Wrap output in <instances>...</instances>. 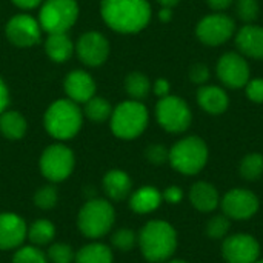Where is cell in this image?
Listing matches in <instances>:
<instances>
[{"mask_svg": "<svg viewBox=\"0 0 263 263\" xmlns=\"http://www.w3.org/2000/svg\"><path fill=\"white\" fill-rule=\"evenodd\" d=\"M100 12L103 22L122 34H134L146 28L151 18L148 0H102Z\"/></svg>", "mask_w": 263, "mask_h": 263, "instance_id": "6da1fadb", "label": "cell"}, {"mask_svg": "<svg viewBox=\"0 0 263 263\" xmlns=\"http://www.w3.org/2000/svg\"><path fill=\"white\" fill-rule=\"evenodd\" d=\"M137 242L148 262L160 263L174 254L177 248V234L168 222L151 220L140 230Z\"/></svg>", "mask_w": 263, "mask_h": 263, "instance_id": "7a4b0ae2", "label": "cell"}, {"mask_svg": "<svg viewBox=\"0 0 263 263\" xmlns=\"http://www.w3.org/2000/svg\"><path fill=\"white\" fill-rule=\"evenodd\" d=\"M83 112L79 105L69 99L55 100L45 112L43 123L49 136L57 140H69L82 128Z\"/></svg>", "mask_w": 263, "mask_h": 263, "instance_id": "3957f363", "label": "cell"}, {"mask_svg": "<svg viewBox=\"0 0 263 263\" xmlns=\"http://www.w3.org/2000/svg\"><path fill=\"white\" fill-rule=\"evenodd\" d=\"M114 220L116 211L105 199L88 200L77 216L79 230L88 239H100L108 234L114 225Z\"/></svg>", "mask_w": 263, "mask_h": 263, "instance_id": "277c9868", "label": "cell"}, {"mask_svg": "<svg viewBox=\"0 0 263 263\" xmlns=\"http://www.w3.org/2000/svg\"><path fill=\"white\" fill-rule=\"evenodd\" d=\"M148 109L142 102L128 100L117 105L111 114V131L116 137L133 140L139 137L148 125Z\"/></svg>", "mask_w": 263, "mask_h": 263, "instance_id": "5b68a950", "label": "cell"}, {"mask_svg": "<svg viewBox=\"0 0 263 263\" xmlns=\"http://www.w3.org/2000/svg\"><path fill=\"white\" fill-rule=\"evenodd\" d=\"M168 160L176 171L194 176L200 173L208 162V146L200 137H185L170 149Z\"/></svg>", "mask_w": 263, "mask_h": 263, "instance_id": "8992f818", "label": "cell"}, {"mask_svg": "<svg viewBox=\"0 0 263 263\" xmlns=\"http://www.w3.org/2000/svg\"><path fill=\"white\" fill-rule=\"evenodd\" d=\"M79 17V5L76 0H43L39 23L42 31L48 34L66 32Z\"/></svg>", "mask_w": 263, "mask_h": 263, "instance_id": "52a82bcc", "label": "cell"}, {"mask_svg": "<svg viewBox=\"0 0 263 263\" xmlns=\"http://www.w3.org/2000/svg\"><path fill=\"white\" fill-rule=\"evenodd\" d=\"M156 117L159 125L168 133H183L190 128L193 114L186 102L177 96H166L157 102Z\"/></svg>", "mask_w": 263, "mask_h": 263, "instance_id": "ba28073f", "label": "cell"}, {"mask_svg": "<svg viewBox=\"0 0 263 263\" xmlns=\"http://www.w3.org/2000/svg\"><path fill=\"white\" fill-rule=\"evenodd\" d=\"M74 153L62 145L55 143L48 146L40 157V171L49 182H63L74 170Z\"/></svg>", "mask_w": 263, "mask_h": 263, "instance_id": "9c48e42d", "label": "cell"}, {"mask_svg": "<svg viewBox=\"0 0 263 263\" xmlns=\"http://www.w3.org/2000/svg\"><path fill=\"white\" fill-rule=\"evenodd\" d=\"M236 31V23L227 14H211L203 17L196 28L199 40L210 46H219L228 42Z\"/></svg>", "mask_w": 263, "mask_h": 263, "instance_id": "30bf717a", "label": "cell"}, {"mask_svg": "<svg viewBox=\"0 0 263 263\" xmlns=\"http://www.w3.org/2000/svg\"><path fill=\"white\" fill-rule=\"evenodd\" d=\"M5 34L12 45L18 48H29L39 43L42 28L39 20H35L34 17L28 14H17L8 20Z\"/></svg>", "mask_w": 263, "mask_h": 263, "instance_id": "8fae6325", "label": "cell"}, {"mask_svg": "<svg viewBox=\"0 0 263 263\" xmlns=\"http://www.w3.org/2000/svg\"><path fill=\"white\" fill-rule=\"evenodd\" d=\"M222 210L228 219L247 220L251 219L259 210L257 196L243 188H236L228 191L222 199Z\"/></svg>", "mask_w": 263, "mask_h": 263, "instance_id": "7c38bea8", "label": "cell"}, {"mask_svg": "<svg viewBox=\"0 0 263 263\" xmlns=\"http://www.w3.org/2000/svg\"><path fill=\"white\" fill-rule=\"evenodd\" d=\"M76 51L83 65L96 68L106 62L109 55V42L103 34L89 31L80 35L76 45Z\"/></svg>", "mask_w": 263, "mask_h": 263, "instance_id": "4fadbf2b", "label": "cell"}, {"mask_svg": "<svg viewBox=\"0 0 263 263\" xmlns=\"http://www.w3.org/2000/svg\"><path fill=\"white\" fill-rule=\"evenodd\" d=\"M217 76L225 86L237 89L250 82V66L240 54L227 52L217 62Z\"/></svg>", "mask_w": 263, "mask_h": 263, "instance_id": "5bb4252c", "label": "cell"}, {"mask_svg": "<svg viewBox=\"0 0 263 263\" xmlns=\"http://www.w3.org/2000/svg\"><path fill=\"white\" fill-rule=\"evenodd\" d=\"M222 254L228 263H254L259 259L260 247L250 234H234L225 239Z\"/></svg>", "mask_w": 263, "mask_h": 263, "instance_id": "9a60e30c", "label": "cell"}, {"mask_svg": "<svg viewBox=\"0 0 263 263\" xmlns=\"http://www.w3.org/2000/svg\"><path fill=\"white\" fill-rule=\"evenodd\" d=\"M28 233L25 220L14 213H0V250L18 248Z\"/></svg>", "mask_w": 263, "mask_h": 263, "instance_id": "2e32d148", "label": "cell"}, {"mask_svg": "<svg viewBox=\"0 0 263 263\" xmlns=\"http://www.w3.org/2000/svg\"><path fill=\"white\" fill-rule=\"evenodd\" d=\"M65 92L69 100L79 103H86L96 96V82L94 79L82 69L71 71L63 82Z\"/></svg>", "mask_w": 263, "mask_h": 263, "instance_id": "e0dca14e", "label": "cell"}, {"mask_svg": "<svg viewBox=\"0 0 263 263\" xmlns=\"http://www.w3.org/2000/svg\"><path fill=\"white\" fill-rule=\"evenodd\" d=\"M236 45L242 54L251 59H263V28L245 25L236 35Z\"/></svg>", "mask_w": 263, "mask_h": 263, "instance_id": "ac0fdd59", "label": "cell"}, {"mask_svg": "<svg viewBox=\"0 0 263 263\" xmlns=\"http://www.w3.org/2000/svg\"><path fill=\"white\" fill-rule=\"evenodd\" d=\"M197 102L203 111H206L208 114H214V116L225 112L230 105V99L227 92L222 88L214 86V85L200 86L197 91Z\"/></svg>", "mask_w": 263, "mask_h": 263, "instance_id": "d6986e66", "label": "cell"}, {"mask_svg": "<svg viewBox=\"0 0 263 263\" xmlns=\"http://www.w3.org/2000/svg\"><path fill=\"white\" fill-rule=\"evenodd\" d=\"M133 182L129 176L122 170H111L103 177V190L111 200L120 202L131 193Z\"/></svg>", "mask_w": 263, "mask_h": 263, "instance_id": "ffe728a7", "label": "cell"}, {"mask_svg": "<svg viewBox=\"0 0 263 263\" xmlns=\"http://www.w3.org/2000/svg\"><path fill=\"white\" fill-rule=\"evenodd\" d=\"M190 200L193 206L202 213H211L219 205V193L208 182H197L190 190Z\"/></svg>", "mask_w": 263, "mask_h": 263, "instance_id": "44dd1931", "label": "cell"}, {"mask_svg": "<svg viewBox=\"0 0 263 263\" xmlns=\"http://www.w3.org/2000/svg\"><path fill=\"white\" fill-rule=\"evenodd\" d=\"M45 52L55 63L68 62L74 54V45L66 32L48 34L45 40Z\"/></svg>", "mask_w": 263, "mask_h": 263, "instance_id": "7402d4cb", "label": "cell"}, {"mask_svg": "<svg viewBox=\"0 0 263 263\" xmlns=\"http://www.w3.org/2000/svg\"><path fill=\"white\" fill-rule=\"evenodd\" d=\"M162 200H163V197L157 188L143 186L131 194L129 206L133 211H136L139 214H148V213H153L154 210H157L160 206Z\"/></svg>", "mask_w": 263, "mask_h": 263, "instance_id": "603a6c76", "label": "cell"}, {"mask_svg": "<svg viewBox=\"0 0 263 263\" xmlns=\"http://www.w3.org/2000/svg\"><path fill=\"white\" fill-rule=\"evenodd\" d=\"M28 128L26 119L17 111H3L0 114V133L8 140H18Z\"/></svg>", "mask_w": 263, "mask_h": 263, "instance_id": "cb8c5ba5", "label": "cell"}, {"mask_svg": "<svg viewBox=\"0 0 263 263\" xmlns=\"http://www.w3.org/2000/svg\"><path fill=\"white\" fill-rule=\"evenodd\" d=\"M76 263H112V253L108 245L94 242L82 247L74 257Z\"/></svg>", "mask_w": 263, "mask_h": 263, "instance_id": "d4e9b609", "label": "cell"}, {"mask_svg": "<svg viewBox=\"0 0 263 263\" xmlns=\"http://www.w3.org/2000/svg\"><path fill=\"white\" fill-rule=\"evenodd\" d=\"M54 236H55V227L52 222L46 219L32 222L31 227H28V233H26V237L35 247L48 245L54 239Z\"/></svg>", "mask_w": 263, "mask_h": 263, "instance_id": "484cf974", "label": "cell"}, {"mask_svg": "<svg viewBox=\"0 0 263 263\" xmlns=\"http://www.w3.org/2000/svg\"><path fill=\"white\" fill-rule=\"evenodd\" d=\"M153 85L149 79L142 72H131L125 79V89L133 100L142 102L151 91Z\"/></svg>", "mask_w": 263, "mask_h": 263, "instance_id": "4316f807", "label": "cell"}, {"mask_svg": "<svg viewBox=\"0 0 263 263\" xmlns=\"http://www.w3.org/2000/svg\"><path fill=\"white\" fill-rule=\"evenodd\" d=\"M85 116L94 122V123H103L106 120L111 119V114H112V106L111 103L103 99V97H99V96H94L92 99H89L86 103H85Z\"/></svg>", "mask_w": 263, "mask_h": 263, "instance_id": "83f0119b", "label": "cell"}, {"mask_svg": "<svg viewBox=\"0 0 263 263\" xmlns=\"http://www.w3.org/2000/svg\"><path fill=\"white\" fill-rule=\"evenodd\" d=\"M240 176L248 182H256L263 174V156L259 153H251L245 156L240 162Z\"/></svg>", "mask_w": 263, "mask_h": 263, "instance_id": "f1b7e54d", "label": "cell"}, {"mask_svg": "<svg viewBox=\"0 0 263 263\" xmlns=\"http://www.w3.org/2000/svg\"><path fill=\"white\" fill-rule=\"evenodd\" d=\"M12 263H48V257L35 245H28L14 253Z\"/></svg>", "mask_w": 263, "mask_h": 263, "instance_id": "f546056e", "label": "cell"}, {"mask_svg": "<svg viewBox=\"0 0 263 263\" xmlns=\"http://www.w3.org/2000/svg\"><path fill=\"white\" fill-rule=\"evenodd\" d=\"M111 243L120 251H131L137 243V236L129 228H120L112 234Z\"/></svg>", "mask_w": 263, "mask_h": 263, "instance_id": "4dcf8cb0", "label": "cell"}, {"mask_svg": "<svg viewBox=\"0 0 263 263\" xmlns=\"http://www.w3.org/2000/svg\"><path fill=\"white\" fill-rule=\"evenodd\" d=\"M231 228V222L230 219L225 216V214H219V216H214L208 225H206V234L211 237V239H223L228 231Z\"/></svg>", "mask_w": 263, "mask_h": 263, "instance_id": "1f68e13d", "label": "cell"}, {"mask_svg": "<svg viewBox=\"0 0 263 263\" xmlns=\"http://www.w3.org/2000/svg\"><path fill=\"white\" fill-rule=\"evenodd\" d=\"M46 257L52 263H72L76 254L66 243H52L46 253Z\"/></svg>", "mask_w": 263, "mask_h": 263, "instance_id": "d6a6232c", "label": "cell"}, {"mask_svg": "<svg viewBox=\"0 0 263 263\" xmlns=\"http://www.w3.org/2000/svg\"><path fill=\"white\" fill-rule=\"evenodd\" d=\"M57 199H59L57 190L54 186H51V185L42 186L34 194V203L40 210H51V208H54L55 203H57Z\"/></svg>", "mask_w": 263, "mask_h": 263, "instance_id": "836d02e7", "label": "cell"}, {"mask_svg": "<svg viewBox=\"0 0 263 263\" xmlns=\"http://www.w3.org/2000/svg\"><path fill=\"white\" fill-rule=\"evenodd\" d=\"M236 12L240 20L251 23L259 17V12H260L259 2L257 0H237Z\"/></svg>", "mask_w": 263, "mask_h": 263, "instance_id": "e575fe53", "label": "cell"}, {"mask_svg": "<svg viewBox=\"0 0 263 263\" xmlns=\"http://www.w3.org/2000/svg\"><path fill=\"white\" fill-rule=\"evenodd\" d=\"M145 156H146L149 163H153V165H163L168 160V157H170V151L163 145L156 143V145H149L146 148Z\"/></svg>", "mask_w": 263, "mask_h": 263, "instance_id": "d590c367", "label": "cell"}, {"mask_svg": "<svg viewBox=\"0 0 263 263\" xmlns=\"http://www.w3.org/2000/svg\"><path fill=\"white\" fill-rule=\"evenodd\" d=\"M247 96L254 103H263V79L250 80L247 85Z\"/></svg>", "mask_w": 263, "mask_h": 263, "instance_id": "8d00e7d4", "label": "cell"}, {"mask_svg": "<svg viewBox=\"0 0 263 263\" xmlns=\"http://www.w3.org/2000/svg\"><path fill=\"white\" fill-rule=\"evenodd\" d=\"M190 79L194 83H197V85H203L210 79V69H208V66L203 65V63H196L190 69Z\"/></svg>", "mask_w": 263, "mask_h": 263, "instance_id": "74e56055", "label": "cell"}, {"mask_svg": "<svg viewBox=\"0 0 263 263\" xmlns=\"http://www.w3.org/2000/svg\"><path fill=\"white\" fill-rule=\"evenodd\" d=\"M162 197L170 203H179L182 200V197H183V193H182V190L179 186H170V188L165 190Z\"/></svg>", "mask_w": 263, "mask_h": 263, "instance_id": "f35d334b", "label": "cell"}, {"mask_svg": "<svg viewBox=\"0 0 263 263\" xmlns=\"http://www.w3.org/2000/svg\"><path fill=\"white\" fill-rule=\"evenodd\" d=\"M154 94L157 96V97H166V96H170V82L168 80H165V79H159V80H156V83H154Z\"/></svg>", "mask_w": 263, "mask_h": 263, "instance_id": "ab89813d", "label": "cell"}, {"mask_svg": "<svg viewBox=\"0 0 263 263\" xmlns=\"http://www.w3.org/2000/svg\"><path fill=\"white\" fill-rule=\"evenodd\" d=\"M8 103H9V91L5 85V82L0 79V114L3 111H6L8 108Z\"/></svg>", "mask_w": 263, "mask_h": 263, "instance_id": "60d3db41", "label": "cell"}, {"mask_svg": "<svg viewBox=\"0 0 263 263\" xmlns=\"http://www.w3.org/2000/svg\"><path fill=\"white\" fill-rule=\"evenodd\" d=\"M11 2L22 9H34L43 3V0H11Z\"/></svg>", "mask_w": 263, "mask_h": 263, "instance_id": "b9f144b4", "label": "cell"}, {"mask_svg": "<svg viewBox=\"0 0 263 263\" xmlns=\"http://www.w3.org/2000/svg\"><path fill=\"white\" fill-rule=\"evenodd\" d=\"M206 2H208L210 8L214 11H223L233 3V0H206Z\"/></svg>", "mask_w": 263, "mask_h": 263, "instance_id": "7bdbcfd3", "label": "cell"}, {"mask_svg": "<svg viewBox=\"0 0 263 263\" xmlns=\"http://www.w3.org/2000/svg\"><path fill=\"white\" fill-rule=\"evenodd\" d=\"M171 17H173V11H171V8H163V9L159 12V18H160L162 22H170V20H171Z\"/></svg>", "mask_w": 263, "mask_h": 263, "instance_id": "ee69618b", "label": "cell"}, {"mask_svg": "<svg viewBox=\"0 0 263 263\" xmlns=\"http://www.w3.org/2000/svg\"><path fill=\"white\" fill-rule=\"evenodd\" d=\"M163 8H173L179 3V0H157Z\"/></svg>", "mask_w": 263, "mask_h": 263, "instance_id": "f6af8a7d", "label": "cell"}, {"mask_svg": "<svg viewBox=\"0 0 263 263\" xmlns=\"http://www.w3.org/2000/svg\"><path fill=\"white\" fill-rule=\"evenodd\" d=\"M170 263H186V262H183V260H173V262H170Z\"/></svg>", "mask_w": 263, "mask_h": 263, "instance_id": "bcb514c9", "label": "cell"}, {"mask_svg": "<svg viewBox=\"0 0 263 263\" xmlns=\"http://www.w3.org/2000/svg\"><path fill=\"white\" fill-rule=\"evenodd\" d=\"M254 263H263V260H259V262H254Z\"/></svg>", "mask_w": 263, "mask_h": 263, "instance_id": "7dc6e473", "label": "cell"}]
</instances>
